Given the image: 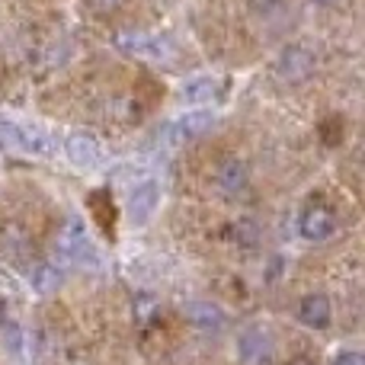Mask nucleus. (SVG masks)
<instances>
[{
    "label": "nucleus",
    "mask_w": 365,
    "mask_h": 365,
    "mask_svg": "<svg viewBox=\"0 0 365 365\" xmlns=\"http://www.w3.org/2000/svg\"><path fill=\"white\" fill-rule=\"evenodd\" d=\"M215 122H218V119H215L212 109H189V113H182L180 119L170 125L167 141H170V145H186V141H195V138H202L208 128H215Z\"/></svg>",
    "instance_id": "nucleus-1"
},
{
    "label": "nucleus",
    "mask_w": 365,
    "mask_h": 365,
    "mask_svg": "<svg viewBox=\"0 0 365 365\" xmlns=\"http://www.w3.org/2000/svg\"><path fill=\"white\" fill-rule=\"evenodd\" d=\"M276 71H279V77L289 83L304 81V77H311V71H314V51L302 42H292L289 48H282V55H279Z\"/></svg>",
    "instance_id": "nucleus-2"
},
{
    "label": "nucleus",
    "mask_w": 365,
    "mask_h": 365,
    "mask_svg": "<svg viewBox=\"0 0 365 365\" xmlns=\"http://www.w3.org/2000/svg\"><path fill=\"white\" fill-rule=\"evenodd\" d=\"M160 205V186L154 180H145L138 182V186L132 189V195H128V221L132 225H148L151 221V215L158 212Z\"/></svg>",
    "instance_id": "nucleus-3"
},
{
    "label": "nucleus",
    "mask_w": 365,
    "mask_h": 365,
    "mask_svg": "<svg viewBox=\"0 0 365 365\" xmlns=\"http://www.w3.org/2000/svg\"><path fill=\"white\" fill-rule=\"evenodd\" d=\"M58 250H61V257L71 259V263L93 259V244H90L81 218H68V225H64V231H61V240H58Z\"/></svg>",
    "instance_id": "nucleus-4"
},
{
    "label": "nucleus",
    "mask_w": 365,
    "mask_h": 365,
    "mask_svg": "<svg viewBox=\"0 0 365 365\" xmlns=\"http://www.w3.org/2000/svg\"><path fill=\"white\" fill-rule=\"evenodd\" d=\"M64 154H68V160L77 170H93L100 164V141L87 132H74L64 141Z\"/></svg>",
    "instance_id": "nucleus-5"
},
{
    "label": "nucleus",
    "mask_w": 365,
    "mask_h": 365,
    "mask_svg": "<svg viewBox=\"0 0 365 365\" xmlns=\"http://www.w3.org/2000/svg\"><path fill=\"white\" fill-rule=\"evenodd\" d=\"M247 180H250V173H247V164L237 158H227L221 160L218 167H215V189H218L221 195H237L247 189Z\"/></svg>",
    "instance_id": "nucleus-6"
},
{
    "label": "nucleus",
    "mask_w": 365,
    "mask_h": 365,
    "mask_svg": "<svg viewBox=\"0 0 365 365\" xmlns=\"http://www.w3.org/2000/svg\"><path fill=\"white\" fill-rule=\"evenodd\" d=\"M336 231V215L327 205H311L302 215V234L308 240H327Z\"/></svg>",
    "instance_id": "nucleus-7"
},
{
    "label": "nucleus",
    "mask_w": 365,
    "mask_h": 365,
    "mask_svg": "<svg viewBox=\"0 0 365 365\" xmlns=\"http://www.w3.org/2000/svg\"><path fill=\"white\" fill-rule=\"evenodd\" d=\"M119 45H122L125 51H132V55L148 58V61H160V58L167 55L164 38L145 36V32H128V36H119Z\"/></svg>",
    "instance_id": "nucleus-8"
},
{
    "label": "nucleus",
    "mask_w": 365,
    "mask_h": 365,
    "mask_svg": "<svg viewBox=\"0 0 365 365\" xmlns=\"http://www.w3.org/2000/svg\"><path fill=\"white\" fill-rule=\"evenodd\" d=\"M298 321H302L304 327L324 330L330 324V302L324 295H304L302 304H298Z\"/></svg>",
    "instance_id": "nucleus-9"
},
{
    "label": "nucleus",
    "mask_w": 365,
    "mask_h": 365,
    "mask_svg": "<svg viewBox=\"0 0 365 365\" xmlns=\"http://www.w3.org/2000/svg\"><path fill=\"white\" fill-rule=\"evenodd\" d=\"M182 314H186L189 321H192L195 327H202V330H221L225 327V314H221L215 304H208V302H189L186 308H182Z\"/></svg>",
    "instance_id": "nucleus-10"
},
{
    "label": "nucleus",
    "mask_w": 365,
    "mask_h": 365,
    "mask_svg": "<svg viewBox=\"0 0 365 365\" xmlns=\"http://www.w3.org/2000/svg\"><path fill=\"white\" fill-rule=\"evenodd\" d=\"M215 90H218V81L215 77H192V81L182 83V103H189V106H199V103L212 100Z\"/></svg>",
    "instance_id": "nucleus-11"
},
{
    "label": "nucleus",
    "mask_w": 365,
    "mask_h": 365,
    "mask_svg": "<svg viewBox=\"0 0 365 365\" xmlns=\"http://www.w3.org/2000/svg\"><path fill=\"white\" fill-rule=\"evenodd\" d=\"M29 282L38 295H51L58 289V282H61V276H58V269L51 263H36L29 269Z\"/></svg>",
    "instance_id": "nucleus-12"
},
{
    "label": "nucleus",
    "mask_w": 365,
    "mask_h": 365,
    "mask_svg": "<svg viewBox=\"0 0 365 365\" xmlns=\"http://www.w3.org/2000/svg\"><path fill=\"white\" fill-rule=\"evenodd\" d=\"M0 151H23V125L0 115Z\"/></svg>",
    "instance_id": "nucleus-13"
},
{
    "label": "nucleus",
    "mask_w": 365,
    "mask_h": 365,
    "mask_svg": "<svg viewBox=\"0 0 365 365\" xmlns=\"http://www.w3.org/2000/svg\"><path fill=\"white\" fill-rule=\"evenodd\" d=\"M227 237H231L237 247H253L259 240V227L253 225L250 218H240V221H234V225L227 227Z\"/></svg>",
    "instance_id": "nucleus-14"
},
{
    "label": "nucleus",
    "mask_w": 365,
    "mask_h": 365,
    "mask_svg": "<svg viewBox=\"0 0 365 365\" xmlns=\"http://www.w3.org/2000/svg\"><path fill=\"white\" fill-rule=\"evenodd\" d=\"M334 365H365V359H362L359 353H353V349H349V353H340V356H336Z\"/></svg>",
    "instance_id": "nucleus-15"
},
{
    "label": "nucleus",
    "mask_w": 365,
    "mask_h": 365,
    "mask_svg": "<svg viewBox=\"0 0 365 365\" xmlns=\"http://www.w3.org/2000/svg\"><path fill=\"white\" fill-rule=\"evenodd\" d=\"M289 365H314V362H311V359H308V356H298V359H292Z\"/></svg>",
    "instance_id": "nucleus-16"
},
{
    "label": "nucleus",
    "mask_w": 365,
    "mask_h": 365,
    "mask_svg": "<svg viewBox=\"0 0 365 365\" xmlns=\"http://www.w3.org/2000/svg\"><path fill=\"white\" fill-rule=\"evenodd\" d=\"M96 4H100V6H119L122 0H96Z\"/></svg>",
    "instance_id": "nucleus-17"
},
{
    "label": "nucleus",
    "mask_w": 365,
    "mask_h": 365,
    "mask_svg": "<svg viewBox=\"0 0 365 365\" xmlns=\"http://www.w3.org/2000/svg\"><path fill=\"white\" fill-rule=\"evenodd\" d=\"M314 4H324V6H334V4H340V0H314Z\"/></svg>",
    "instance_id": "nucleus-18"
}]
</instances>
